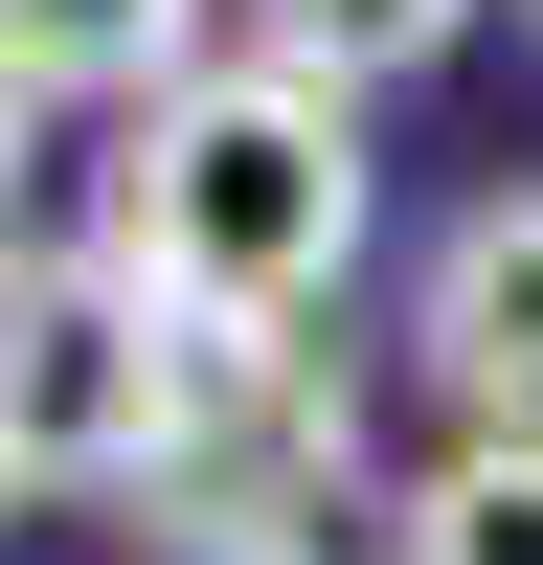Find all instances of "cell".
Returning a JSON list of instances; mask_svg holds the SVG:
<instances>
[{
    "label": "cell",
    "instance_id": "277c9868",
    "mask_svg": "<svg viewBox=\"0 0 543 565\" xmlns=\"http://www.w3.org/2000/svg\"><path fill=\"white\" fill-rule=\"evenodd\" d=\"M204 23H226V0H0V68H23V90H136V114H159V90H204Z\"/></svg>",
    "mask_w": 543,
    "mask_h": 565
},
{
    "label": "cell",
    "instance_id": "8992f818",
    "mask_svg": "<svg viewBox=\"0 0 543 565\" xmlns=\"http://www.w3.org/2000/svg\"><path fill=\"white\" fill-rule=\"evenodd\" d=\"M272 23V68H340V90H385V68H430L476 0H249Z\"/></svg>",
    "mask_w": 543,
    "mask_h": 565
},
{
    "label": "cell",
    "instance_id": "6da1fadb",
    "mask_svg": "<svg viewBox=\"0 0 543 565\" xmlns=\"http://www.w3.org/2000/svg\"><path fill=\"white\" fill-rule=\"evenodd\" d=\"M114 271H159L181 317H317L362 271V90L226 45L204 90H159L114 159Z\"/></svg>",
    "mask_w": 543,
    "mask_h": 565
},
{
    "label": "cell",
    "instance_id": "ba28073f",
    "mask_svg": "<svg viewBox=\"0 0 543 565\" xmlns=\"http://www.w3.org/2000/svg\"><path fill=\"white\" fill-rule=\"evenodd\" d=\"M249 565H317V543H249Z\"/></svg>",
    "mask_w": 543,
    "mask_h": 565
},
{
    "label": "cell",
    "instance_id": "3957f363",
    "mask_svg": "<svg viewBox=\"0 0 543 565\" xmlns=\"http://www.w3.org/2000/svg\"><path fill=\"white\" fill-rule=\"evenodd\" d=\"M407 340H430V385L476 407V430H543V181H498L430 249V317H407Z\"/></svg>",
    "mask_w": 543,
    "mask_h": 565
},
{
    "label": "cell",
    "instance_id": "5b68a950",
    "mask_svg": "<svg viewBox=\"0 0 543 565\" xmlns=\"http://www.w3.org/2000/svg\"><path fill=\"white\" fill-rule=\"evenodd\" d=\"M385 565H543V430H453L385 498Z\"/></svg>",
    "mask_w": 543,
    "mask_h": 565
},
{
    "label": "cell",
    "instance_id": "7a4b0ae2",
    "mask_svg": "<svg viewBox=\"0 0 543 565\" xmlns=\"http://www.w3.org/2000/svg\"><path fill=\"white\" fill-rule=\"evenodd\" d=\"M204 340L159 271H0V498H159L204 430Z\"/></svg>",
    "mask_w": 543,
    "mask_h": 565
},
{
    "label": "cell",
    "instance_id": "52a82bcc",
    "mask_svg": "<svg viewBox=\"0 0 543 565\" xmlns=\"http://www.w3.org/2000/svg\"><path fill=\"white\" fill-rule=\"evenodd\" d=\"M23 181H45V90L0 68V249H23Z\"/></svg>",
    "mask_w": 543,
    "mask_h": 565
}]
</instances>
